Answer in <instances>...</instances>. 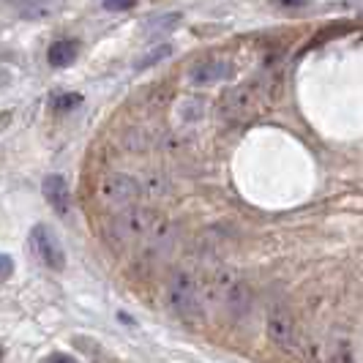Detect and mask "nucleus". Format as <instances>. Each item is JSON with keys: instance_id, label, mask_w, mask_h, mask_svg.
<instances>
[{"instance_id": "nucleus-12", "label": "nucleus", "mask_w": 363, "mask_h": 363, "mask_svg": "<svg viewBox=\"0 0 363 363\" xmlns=\"http://www.w3.org/2000/svg\"><path fill=\"white\" fill-rule=\"evenodd\" d=\"M181 22V14H162V17H150L145 22V33L147 36H164L169 30H175Z\"/></svg>"}, {"instance_id": "nucleus-13", "label": "nucleus", "mask_w": 363, "mask_h": 363, "mask_svg": "<svg viewBox=\"0 0 363 363\" xmlns=\"http://www.w3.org/2000/svg\"><path fill=\"white\" fill-rule=\"evenodd\" d=\"M169 55H172V47H169V44H159L156 50H150L147 55H143V57L134 63V69H137V72H145V69H150V66L162 63L164 57H169Z\"/></svg>"}, {"instance_id": "nucleus-2", "label": "nucleus", "mask_w": 363, "mask_h": 363, "mask_svg": "<svg viewBox=\"0 0 363 363\" xmlns=\"http://www.w3.org/2000/svg\"><path fill=\"white\" fill-rule=\"evenodd\" d=\"M167 298H169L172 311L181 320L191 323V325H197V323L205 320V295H202L200 281L191 273L186 271L172 273L169 287H167Z\"/></svg>"}, {"instance_id": "nucleus-14", "label": "nucleus", "mask_w": 363, "mask_h": 363, "mask_svg": "<svg viewBox=\"0 0 363 363\" xmlns=\"http://www.w3.org/2000/svg\"><path fill=\"white\" fill-rule=\"evenodd\" d=\"M77 104H82V96H79V93H66V96H57V99H55V109H57V112L74 109Z\"/></svg>"}, {"instance_id": "nucleus-6", "label": "nucleus", "mask_w": 363, "mask_h": 363, "mask_svg": "<svg viewBox=\"0 0 363 363\" xmlns=\"http://www.w3.org/2000/svg\"><path fill=\"white\" fill-rule=\"evenodd\" d=\"M265 328H268V336L271 342L279 350L284 352H298L301 350V339H298V325L292 320V314L284 306H271L268 309V320H265Z\"/></svg>"}, {"instance_id": "nucleus-8", "label": "nucleus", "mask_w": 363, "mask_h": 363, "mask_svg": "<svg viewBox=\"0 0 363 363\" xmlns=\"http://www.w3.org/2000/svg\"><path fill=\"white\" fill-rule=\"evenodd\" d=\"M233 74H235V66L230 60H205L191 69L189 79L194 85H216V82H227Z\"/></svg>"}, {"instance_id": "nucleus-18", "label": "nucleus", "mask_w": 363, "mask_h": 363, "mask_svg": "<svg viewBox=\"0 0 363 363\" xmlns=\"http://www.w3.org/2000/svg\"><path fill=\"white\" fill-rule=\"evenodd\" d=\"M44 363H77V361H74L72 355H66V352H52Z\"/></svg>"}, {"instance_id": "nucleus-19", "label": "nucleus", "mask_w": 363, "mask_h": 363, "mask_svg": "<svg viewBox=\"0 0 363 363\" xmlns=\"http://www.w3.org/2000/svg\"><path fill=\"white\" fill-rule=\"evenodd\" d=\"M91 363H123V361H118V358H109V355H101V352H99V358H96V361H91Z\"/></svg>"}, {"instance_id": "nucleus-1", "label": "nucleus", "mask_w": 363, "mask_h": 363, "mask_svg": "<svg viewBox=\"0 0 363 363\" xmlns=\"http://www.w3.org/2000/svg\"><path fill=\"white\" fill-rule=\"evenodd\" d=\"M115 235L121 240H145V243H162L172 235L169 221L153 211H140V208H126L115 211L112 218Z\"/></svg>"}, {"instance_id": "nucleus-9", "label": "nucleus", "mask_w": 363, "mask_h": 363, "mask_svg": "<svg viewBox=\"0 0 363 363\" xmlns=\"http://www.w3.org/2000/svg\"><path fill=\"white\" fill-rule=\"evenodd\" d=\"M63 6H66V0H14L17 17L30 19V22L57 17L63 11Z\"/></svg>"}, {"instance_id": "nucleus-16", "label": "nucleus", "mask_w": 363, "mask_h": 363, "mask_svg": "<svg viewBox=\"0 0 363 363\" xmlns=\"http://www.w3.org/2000/svg\"><path fill=\"white\" fill-rule=\"evenodd\" d=\"M11 273H14V259L9 255H0V284L6 279H11Z\"/></svg>"}, {"instance_id": "nucleus-17", "label": "nucleus", "mask_w": 363, "mask_h": 363, "mask_svg": "<svg viewBox=\"0 0 363 363\" xmlns=\"http://www.w3.org/2000/svg\"><path fill=\"white\" fill-rule=\"evenodd\" d=\"M276 6H281V9H287V11H298V9H306L311 6L314 0H273Z\"/></svg>"}, {"instance_id": "nucleus-21", "label": "nucleus", "mask_w": 363, "mask_h": 363, "mask_svg": "<svg viewBox=\"0 0 363 363\" xmlns=\"http://www.w3.org/2000/svg\"><path fill=\"white\" fill-rule=\"evenodd\" d=\"M0 358H3V350H0Z\"/></svg>"}, {"instance_id": "nucleus-7", "label": "nucleus", "mask_w": 363, "mask_h": 363, "mask_svg": "<svg viewBox=\"0 0 363 363\" xmlns=\"http://www.w3.org/2000/svg\"><path fill=\"white\" fill-rule=\"evenodd\" d=\"M257 104H259L257 85H238L221 99V115L230 121H243V118L255 115Z\"/></svg>"}, {"instance_id": "nucleus-3", "label": "nucleus", "mask_w": 363, "mask_h": 363, "mask_svg": "<svg viewBox=\"0 0 363 363\" xmlns=\"http://www.w3.org/2000/svg\"><path fill=\"white\" fill-rule=\"evenodd\" d=\"M208 298L233 317H243L252 309V290L233 271H218L208 281Z\"/></svg>"}, {"instance_id": "nucleus-4", "label": "nucleus", "mask_w": 363, "mask_h": 363, "mask_svg": "<svg viewBox=\"0 0 363 363\" xmlns=\"http://www.w3.org/2000/svg\"><path fill=\"white\" fill-rule=\"evenodd\" d=\"M28 249L44 268H50V271H63L66 268V252H63L60 240L50 227L36 224L28 235Z\"/></svg>"}, {"instance_id": "nucleus-15", "label": "nucleus", "mask_w": 363, "mask_h": 363, "mask_svg": "<svg viewBox=\"0 0 363 363\" xmlns=\"http://www.w3.org/2000/svg\"><path fill=\"white\" fill-rule=\"evenodd\" d=\"M134 6H137V0H104V9L107 11H128Z\"/></svg>"}, {"instance_id": "nucleus-20", "label": "nucleus", "mask_w": 363, "mask_h": 363, "mask_svg": "<svg viewBox=\"0 0 363 363\" xmlns=\"http://www.w3.org/2000/svg\"><path fill=\"white\" fill-rule=\"evenodd\" d=\"M0 82H3V74H0Z\"/></svg>"}, {"instance_id": "nucleus-11", "label": "nucleus", "mask_w": 363, "mask_h": 363, "mask_svg": "<svg viewBox=\"0 0 363 363\" xmlns=\"http://www.w3.org/2000/svg\"><path fill=\"white\" fill-rule=\"evenodd\" d=\"M77 55H79V44L69 41V38H60V41L50 44L47 60H50V66H55V69H66V66H72L74 60H77Z\"/></svg>"}, {"instance_id": "nucleus-5", "label": "nucleus", "mask_w": 363, "mask_h": 363, "mask_svg": "<svg viewBox=\"0 0 363 363\" xmlns=\"http://www.w3.org/2000/svg\"><path fill=\"white\" fill-rule=\"evenodd\" d=\"M140 197V183L128 175L121 172H112L104 181L99 183V200L104 202L112 211H123L131 202Z\"/></svg>"}, {"instance_id": "nucleus-10", "label": "nucleus", "mask_w": 363, "mask_h": 363, "mask_svg": "<svg viewBox=\"0 0 363 363\" xmlns=\"http://www.w3.org/2000/svg\"><path fill=\"white\" fill-rule=\"evenodd\" d=\"M44 197L50 202V208H52L57 216H66L69 213V208H72V191H69V183L63 181L60 175H50V178H44Z\"/></svg>"}]
</instances>
